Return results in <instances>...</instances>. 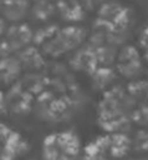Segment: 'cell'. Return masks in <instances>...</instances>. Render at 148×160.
Instances as JSON below:
<instances>
[{
  "mask_svg": "<svg viewBox=\"0 0 148 160\" xmlns=\"http://www.w3.org/2000/svg\"><path fill=\"white\" fill-rule=\"evenodd\" d=\"M80 150V141L73 132L52 134L44 140V160H73Z\"/></svg>",
  "mask_w": 148,
  "mask_h": 160,
  "instance_id": "1",
  "label": "cell"
},
{
  "mask_svg": "<svg viewBox=\"0 0 148 160\" xmlns=\"http://www.w3.org/2000/svg\"><path fill=\"white\" fill-rule=\"evenodd\" d=\"M86 39V30L77 25H68L56 31L44 44V51L52 56H58L63 52L76 49Z\"/></svg>",
  "mask_w": 148,
  "mask_h": 160,
  "instance_id": "2",
  "label": "cell"
},
{
  "mask_svg": "<svg viewBox=\"0 0 148 160\" xmlns=\"http://www.w3.org/2000/svg\"><path fill=\"white\" fill-rule=\"evenodd\" d=\"M0 11L5 21L19 24L31 11V4L30 0H4Z\"/></svg>",
  "mask_w": 148,
  "mask_h": 160,
  "instance_id": "3",
  "label": "cell"
},
{
  "mask_svg": "<svg viewBox=\"0 0 148 160\" xmlns=\"http://www.w3.org/2000/svg\"><path fill=\"white\" fill-rule=\"evenodd\" d=\"M5 35H6L5 41H6L10 50L25 48L26 44L32 38V32H31L30 28L26 26L25 24H21V22L12 24L9 29H6Z\"/></svg>",
  "mask_w": 148,
  "mask_h": 160,
  "instance_id": "4",
  "label": "cell"
},
{
  "mask_svg": "<svg viewBox=\"0 0 148 160\" xmlns=\"http://www.w3.org/2000/svg\"><path fill=\"white\" fill-rule=\"evenodd\" d=\"M83 9H95L102 0H78Z\"/></svg>",
  "mask_w": 148,
  "mask_h": 160,
  "instance_id": "5",
  "label": "cell"
},
{
  "mask_svg": "<svg viewBox=\"0 0 148 160\" xmlns=\"http://www.w3.org/2000/svg\"><path fill=\"white\" fill-rule=\"evenodd\" d=\"M6 31V21H5V19L0 15V34H2V32H5Z\"/></svg>",
  "mask_w": 148,
  "mask_h": 160,
  "instance_id": "6",
  "label": "cell"
},
{
  "mask_svg": "<svg viewBox=\"0 0 148 160\" xmlns=\"http://www.w3.org/2000/svg\"><path fill=\"white\" fill-rule=\"evenodd\" d=\"M2 2H4V0H0V9H1V5H2Z\"/></svg>",
  "mask_w": 148,
  "mask_h": 160,
  "instance_id": "7",
  "label": "cell"
},
{
  "mask_svg": "<svg viewBox=\"0 0 148 160\" xmlns=\"http://www.w3.org/2000/svg\"><path fill=\"white\" fill-rule=\"evenodd\" d=\"M1 100H2V99H1V95H0V106H1Z\"/></svg>",
  "mask_w": 148,
  "mask_h": 160,
  "instance_id": "8",
  "label": "cell"
},
{
  "mask_svg": "<svg viewBox=\"0 0 148 160\" xmlns=\"http://www.w3.org/2000/svg\"><path fill=\"white\" fill-rule=\"evenodd\" d=\"M34 1H37V0H34Z\"/></svg>",
  "mask_w": 148,
  "mask_h": 160,
  "instance_id": "9",
  "label": "cell"
}]
</instances>
